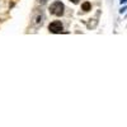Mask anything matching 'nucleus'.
<instances>
[{
  "label": "nucleus",
  "instance_id": "nucleus-1",
  "mask_svg": "<svg viewBox=\"0 0 127 127\" xmlns=\"http://www.w3.org/2000/svg\"><path fill=\"white\" fill-rule=\"evenodd\" d=\"M50 13L52 15H57V17L62 15L64 14V4L61 1H55L50 6Z\"/></svg>",
  "mask_w": 127,
  "mask_h": 127
},
{
  "label": "nucleus",
  "instance_id": "nucleus-2",
  "mask_svg": "<svg viewBox=\"0 0 127 127\" xmlns=\"http://www.w3.org/2000/svg\"><path fill=\"white\" fill-rule=\"evenodd\" d=\"M48 29L52 33H61L62 32V24H61V22H58V20L52 22V23L48 26Z\"/></svg>",
  "mask_w": 127,
  "mask_h": 127
},
{
  "label": "nucleus",
  "instance_id": "nucleus-3",
  "mask_svg": "<svg viewBox=\"0 0 127 127\" xmlns=\"http://www.w3.org/2000/svg\"><path fill=\"white\" fill-rule=\"evenodd\" d=\"M90 8H92V5H90L89 1H85V3H83V5H81V9H83L84 12H89Z\"/></svg>",
  "mask_w": 127,
  "mask_h": 127
},
{
  "label": "nucleus",
  "instance_id": "nucleus-4",
  "mask_svg": "<svg viewBox=\"0 0 127 127\" xmlns=\"http://www.w3.org/2000/svg\"><path fill=\"white\" fill-rule=\"evenodd\" d=\"M71 1H72V3H75V4H76V3L79 1V0H71Z\"/></svg>",
  "mask_w": 127,
  "mask_h": 127
}]
</instances>
